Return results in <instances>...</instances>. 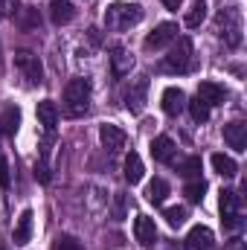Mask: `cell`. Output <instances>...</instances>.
Returning a JSON list of instances; mask_svg holds the SVG:
<instances>
[{"label": "cell", "instance_id": "1", "mask_svg": "<svg viewBox=\"0 0 247 250\" xmlns=\"http://www.w3.org/2000/svg\"><path fill=\"white\" fill-rule=\"evenodd\" d=\"M140 21H143V6L140 3H123V0H117V3H111L105 9V26L114 29V32H125V29L137 26Z\"/></svg>", "mask_w": 247, "mask_h": 250}, {"label": "cell", "instance_id": "2", "mask_svg": "<svg viewBox=\"0 0 247 250\" xmlns=\"http://www.w3.org/2000/svg\"><path fill=\"white\" fill-rule=\"evenodd\" d=\"M90 93H93L90 79H84V76L70 79L67 87H64V108H67V114H70V117L87 114V108H90Z\"/></svg>", "mask_w": 247, "mask_h": 250}, {"label": "cell", "instance_id": "3", "mask_svg": "<svg viewBox=\"0 0 247 250\" xmlns=\"http://www.w3.org/2000/svg\"><path fill=\"white\" fill-rule=\"evenodd\" d=\"M195 50H192V41L189 38H175L172 41V50H169V56L163 59V70L166 73H189L192 67H195V56H192Z\"/></svg>", "mask_w": 247, "mask_h": 250}, {"label": "cell", "instance_id": "4", "mask_svg": "<svg viewBox=\"0 0 247 250\" xmlns=\"http://www.w3.org/2000/svg\"><path fill=\"white\" fill-rule=\"evenodd\" d=\"M215 32L218 38L227 44V47H239L242 44V18L236 9H221L218 12V21H215Z\"/></svg>", "mask_w": 247, "mask_h": 250}, {"label": "cell", "instance_id": "5", "mask_svg": "<svg viewBox=\"0 0 247 250\" xmlns=\"http://www.w3.org/2000/svg\"><path fill=\"white\" fill-rule=\"evenodd\" d=\"M218 209H221V221H224L230 230H239V227H242V195H239V192L221 189Z\"/></svg>", "mask_w": 247, "mask_h": 250}, {"label": "cell", "instance_id": "6", "mask_svg": "<svg viewBox=\"0 0 247 250\" xmlns=\"http://www.w3.org/2000/svg\"><path fill=\"white\" fill-rule=\"evenodd\" d=\"M15 70H18L29 84H41V82H44V67L38 62V56L29 53V50H18V53H15Z\"/></svg>", "mask_w": 247, "mask_h": 250}, {"label": "cell", "instance_id": "7", "mask_svg": "<svg viewBox=\"0 0 247 250\" xmlns=\"http://www.w3.org/2000/svg\"><path fill=\"white\" fill-rule=\"evenodd\" d=\"M123 102H125V108H128L131 114H143V108H145V102H148V79H145V76L134 79V82L125 87Z\"/></svg>", "mask_w": 247, "mask_h": 250}, {"label": "cell", "instance_id": "8", "mask_svg": "<svg viewBox=\"0 0 247 250\" xmlns=\"http://www.w3.org/2000/svg\"><path fill=\"white\" fill-rule=\"evenodd\" d=\"M175 38H178V23L166 21V23L154 26V32H148V35H145L143 47H145L148 53H151V50H163V47H169V44H172Z\"/></svg>", "mask_w": 247, "mask_h": 250}, {"label": "cell", "instance_id": "9", "mask_svg": "<svg viewBox=\"0 0 247 250\" xmlns=\"http://www.w3.org/2000/svg\"><path fill=\"white\" fill-rule=\"evenodd\" d=\"M99 140H102V146L111 151V154H120L125 148V131L120 128V125H111V123H105L102 128H99Z\"/></svg>", "mask_w": 247, "mask_h": 250}, {"label": "cell", "instance_id": "10", "mask_svg": "<svg viewBox=\"0 0 247 250\" xmlns=\"http://www.w3.org/2000/svg\"><path fill=\"white\" fill-rule=\"evenodd\" d=\"M184 245H186V250H212L215 236H212V230H209V227L198 224V227H192V230H189V236H186Z\"/></svg>", "mask_w": 247, "mask_h": 250}, {"label": "cell", "instance_id": "11", "mask_svg": "<svg viewBox=\"0 0 247 250\" xmlns=\"http://www.w3.org/2000/svg\"><path fill=\"white\" fill-rule=\"evenodd\" d=\"M198 99L206 102L209 108H215V105H224L227 90H224V84H218V82H201V84H198Z\"/></svg>", "mask_w": 247, "mask_h": 250}, {"label": "cell", "instance_id": "12", "mask_svg": "<svg viewBox=\"0 0 247 250\" xmlns=\"http://www.w3.org/2000/svg\"><path fill=\"white\" fill-rule=\"evenodd\" d=\"M32 209H23L21 215H18V224H15V233H12V242H15V248H26L29 245V239H32Z\"/></svg>", "mask_w": 247, "mask_h": 250}, {"label": "cell", "instance_id": "13", "mask_svg": "<svg viewBox=\"0 0 247 250\" xmlns=\"http://www.w3.org/2000/svg\"><path fill=\"white\" fill-rule=\"evenodd\" d=\"M134 236H137V242H140L143 248H151V245L157 242L154 218H148V215H137V221H134Z\"/></svg>", "mask_w": 247, "mask_h": 250}, {"label": "cell", "instance_id": "14", "mask_svg": "<svg viewBox=\"0 0 247 250\" xmlns=\"http://www.w3.org/2000/svg\"><path fill=\"white\" fill-rule=\"evenodd\" d=\"M160 105H163V111H166L169 117H178L186 108V93L181 87H166L163 96H160Z\"/></svg>", "mask_w": 247, "mask_h": 250}, {"label": "cell", "instance_id": "15", "mask_svg": "<svg viewBox=\"0 0 247 250\" xmlns=\"http://www.w3.org/2000/svg\"><path fill=\"white\" fill-rule=\"evenodd\" d=\"M224 143L233 151H245L247 148V125L245 123H227L224 125Z\"/></svg>", "mask_w": 247, "mask_h": 250}, {"label": "cell", "instance_id": "16", "mask_svg": "<svg viewBox=\"0 0 247 250\" xmlns=\"http://www.w3.org/2000/svg\"><path fill=\"white\" fill-rule=\"evenodd\" d=\"M175 154H178V148H175V140L172 137H154L151 140V157L157 163H172Z\"/></svg>", "mask_w": 247, "mask_h": 250}, {"label": "cell", "instance_id": "17", "mask_svg": "<svg viewBox=\"0 0 247 250\" xmlns=\"http://www.w3.org/2000/svg\"><path fill=\"white\" fill-rule=\"evenodd\" d=\"M35 114H38V123L44 125V128H47L50 134L56 131V125H59V105H56L53 99H41V102H38V111H35Z\"/></svg>", "mask_w": 247, "mask_h": 250}, {"label": "cell", "instance_id": "18", "mask_svg": "<svg viewBox=\"0 0 247 250\" xmlns=\"http://www.w3.org/2000/svg\"><path fill=\"white\" fill-rule=\"evenodd\" d=\"M73 18H76V6H73L70 0H53V3H50V21H53L56 26L70 23Z\"/></svg>", "mask_w": 247, "mask_h": 250}, {"label": "cell", "instance_id": "19", "mask_svg": "<svg viewBox=\"0 0 247 250\" xmlns=\"http://www.w3.org/2000/svg\"><path fill=\"white\" fill-rule=\"evenodd\" d=\"M111 67H114V76H125V73H131V67H134V56H131L125 47H114V50H111Z\"/></svg>", "mask_w": 247, "mask_h": 250}, {"label": "cell", "instance_id": "20", "mask_svg": "<svg viewBox=\"0 0 247 250\" xmlns=\"http://www.w3.org/2000/svg\"><path fill=\"white\" fill-rule=\"evenodd\" d=\"M15 23H18L23 32L38 29V26H41V15H38V9H32V6H23V9H15Z\"/></svg>", "mask_w": 247, "mask_h": 250}, {"label": "cell", "instance_id": "21", "mask_svg": "<svg viewBox=\"0 0 247 250\" xmlns=\"http://www.w3.org/2000/svg\"><path fill=\"white\" fill-rule=\"evenodd\" d=\"M125 181L131 184V187H137L140 181H143V175H145V169H143V160H140V154L137 151H131L128 157H125Z\"/></svg>", "mask_w": 247, "mask_h": 250}, {"label": "cell", "instance_id": "22", "mask_svg": "<svg viewBox=\"0 0 247 250\" xmlns=\"http://www.w3.org/2000/svg\"><path fill=\"white\" fill-rule=\"evenodd\" d=\"M18 125H21V111H18L15 105H9V108L0 114V137H15Z\"/></svg>", "mask_w": 247, "mask_h": 250}, {"label": "cell", "instance_id": "23", "mask_svg": "<svg viewBox=\"0 0 247 250\" xmlns=\"http://www.w3.org/2000/svg\"><path fill=\"white\" fill-rule=\"evenodd\" d=\"M212 169H215L221 178H236V175H239V163H236L230 154H221V151L212 154Z\"/></svg>", "mask_w": 247, "mask_h": 250}, {"label": "cell", "instance_id": "24", "mask_svg": "<svg viewBox=\"0 0 247 250\" xmlns=\"http://www.w3.org/2000/svg\"><path fill=\"white\" fill-rule=\"evenodd\" d=\"M206 9H209V6H206V0H195V3L189 6L186 18H184L186 26H189V29H198V26H201V23L206 21Z\"/></svg>", "mask_w": 247, "mask_h": 250}, {"label": "cell", "instance_id": "25", "mask_svg": "<svg viewBox=\"0 0 247 250\" xmlns=\"http://www.w3.org/2000/svg\"><path fill=\"white\" fill-rule=\"evenodd\" d=\"M166 195H169V184H166L163 178H154V181L145 187V198H148L151 204H163Z\"/></svg>", "mask_w": 247, "mask_h": 250}, {"label": "cell", "instance_id": "26", "mask_svg": "<svg viewBox=\"0 0 247 250\" xmlns=\"http://www.w3.org/2000/svg\"><path fill=\"white\" fill-rule=\"evenodd\" d=\"M178 172L189 178V181H195V178H201V157H186L184 163H178Z\"/></svg>", "mask_w": 247, "mask_h": 250}, {"label": "cell", "instance_id": "27", "mask_svg": "<svg viewBox=\"0 0 247 250\" xmlns=\"http://www.w3.org/2000/svg\"><path fill=\"white\" fill-rule=\"evenodd\" d=\"M204 192H206V184H204L201 178L189 181V184H186V189H184V195L192 201V204H201V201H204Z\"/></svg>", "mask_w": 247, "mask_h": 250}, {"label": "cell", "instance_id": "28", "mask_svg": "<svg viewBox=\"0 0 247 250\" xmlns=\"http://www.w3.org/2000/svg\"><path fill=\"white\" fill-rule=\"evenodd\" d=\"M186 105H189V114H192V120H195V123H206V120H209V105H206V102H201L198 96H195L192 102H186Z\"/></svg>", "mask_w": 247, "mask_h": 250}, {"label": "cell", "instance_id": "29", "mask_svg": "<svg viewBox=\"0 0 247 250\" xmlns=\"http://www.w3.org/2000/svg\"><path fill=\"white\" fill-rule=\"evenodd\" d=\"M163 218L169 221V227H181L186 221V209L184 207H169V209L163 212Z\"/></svg>", "mask_w": 247, "mask_h": 250}, {"label": "cell", "instance_id": "30", "mask_svg": "<svg viewBox=\"0 0 247 250\" xmlns=\"http://www.w3.org/2000/svg\"><path fill=\"white\" fill-rule=\"evenodd\" d=\"M53 250H84V248H82V242H79L76 236H67V233H64V236H59V239H56Z\"/></svg>", "mask_w": 247, "mask_h": 250}, {"label": "cell", "instance_id": "31", "mask_svg": "<svg viewBox=\"0 0 247 250\" xmlns=\"http://www.w3.org/2000/svg\"><path fill=\"white\" fill-rule=\"evenodd\" d=\"M15 9H18V0H0V21L12 18V15H15Z\"/></svg>", "mask_w": 247, "mask_h": 250}, {"label": "cell", "instance_id": "32", "mask_svg": "<svg viewBox=\"0 0 247 250\" xmlns=\"http://www.w3.org/2000/svg\"><path fill=\"white\" fill-rule=\"evenodd\" d=\"M9 184H12V175H9V163H6V157L0 154V187L9 189Z\"/></svg>", "mask_w": 247, "mask_h": 250}, {"label": "cell", "instance_id": "33", "mask_svg": "<svg viewBox=\"0 0 247 250\" xmlns=\"http://www.w3.org/2000/svg\"><path fill=\"white\" fill-rule=\"evenodd\" d=\"M114 218L117 221L125 218V195H117V201H114Z\"/></svg>", "mask_w": 247, "mask_h": 250}, {"label": "cell", "instance_id": "34", "mask_svg": "<svg viewBox=\"0 0 247 250\" xmlns=\"http://www.w3.org/2000/svg\"><path fill=\"white\" fill-rule=\"evenodd\" d=\"M35 178H38L41 184H50V169H47V163H35Z\"/></svg>", "mask_w": 247, "mask_h": 250}, {"label": "cell", "instance_id": "35", "mask_svg": "<svg viewBox=\"0 0 247 250\" xmlns=\"http://www.w3.org/2000/svg\"><path fill=\"white\" fill-rule=\"evenodd\" d=\"M181 3H184V0H163V6H166V9H178Z\"/></svg>", "mask_w": 247, "mask_h": 250}]
</instances>
